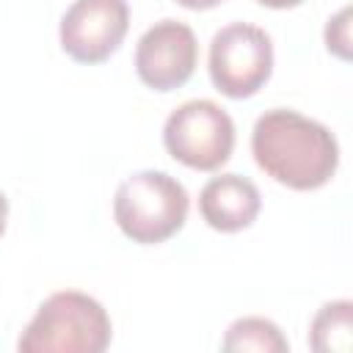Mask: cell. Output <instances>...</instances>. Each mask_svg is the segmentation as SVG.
I'll use <instances>...</instances> for the list:
<instances>
[{
  "mask_svg": "<svg viewBox=\"0 0 353 353\" xmlns=\"http://www.w3.org/2000/svg\"><path fill=\"white\" fill-rule=\"evenodd\" d=\"M251 154L270 179L292 190L323 188L339 165L334 132L292 108H270L256 119Z\"/></svg>",
  "mask_w": 353,
  "mask_h": 353,
  "instance_id": "cell-1",
  "label": "cell"
},
{
  "mask_svg": "<svg viewBox=\"0 0 353 353\" xmlns=\"http://www.w3.org/2000/svg\"><path fill=\"white\" fill-rule=\"evenodd\" d=\"M110 336V317L97 298L61 290L39 303L17 347L22 353H102Z\"/></svg>",
  "mask_w": 353,
  "mask_h": 353,
  "instance_id": "cell-2",
  "label": "cell"
},
{
  "mask_svg": "<svg viewBox=\"0 0 353 353\" xmlns=\"http://www.w3.org/2000/svg\"><path fill=\"white\" fill-rule=\"evenodd\" d=\"M190 196L185 185L165 171H135L113 196V218L124 237L141 245H157L174 237L188 218Z\"/></svg>",
  "mask_w": 353,
  "mask_h": 353,
  "instance_id": "cell-3",
  "label": "cell"
},
{
  "mask_svg": "<svg viewBox=\"0 0 353 353\" xmlns=\"http://www.w3.org/2000/svg\"><path fill=\"white\" fill-rule=\"evenodd\" d=\"M163 143L174 160L196 171H218L234 149V121L212 99H188L163 124Z\"/></svg>",
  "mask_w": 353,
  "mask_h": 353,
  "instance_id": "cell-4",
  "label": "cell"
},
{
  "mask_svg": "<svg viewBox=\"0 0 353 353\" xmlns=\"http://www.w3.org/2000/svg\"><path fill=\"white\" fill-rule=\"evenodd\" d=\"M210 80L229 99L254 97L273 74V41L251 22L223 25L210 41Z\"/></svg>",
  "mask_w": 353,
  "mask_h": 353,
  "instance_id": "cell-5",
  "label": "cell"
},
{
  "mask_svg": "<svg viewBox=\"0 0 353 353\" xmlns=\"http://www.w3.org/2000/svg\"><path fill=\"white\" fill-rule=\"evenodd\" d=\"M127 28V0H74L61 17L58 39L72 61L102 63L121 47Z\"/></svg>",
  "mask_w": 353,
  "mask_h": 353,
  "instance_id": "cell-6",
  "label": "cell"
},
{
  "mask_svg": "<svg viewBox=\"0 0 353 353\" xmlns=\"http://www.w3.org/2000/svg\"><path fill=\"white\" fill-rule=\"evenodd\" d=\"M199 63V41L190 25L160 19L143 30L135 44V72L152 91L182 88Z\"/></svg>",
  "mask_w": 353,
  "mask_h": 353,
  "instance_id": "cell-7",
  "label": "cell"
},
{
  "mask_svg": "<svg viewBox=\"0 0 353 353\" xmlns=\"http://www.w3.org/2000/svg\"><path fill=\"white\" fill-rule=\"evenodd\" d=\"M262 210L259 188L240 174L212 176L199 193V212L215 232H243L248 229Z\"/></svg>",
  "mask_w": 353,
  "mask_h": 353,
  "instance_id": "cell-8",
  "label": "cell"
},
{
  "mask_svg": "<svg viewBox=\"0 0 353 353\" xmlns=\"http://www.w3.org/2000/svg\"><path fill=\"white\" fill-rule=\"evenodd\" d=\"M309 347L317 353H350L353 347V303L347 298L328 301L312 317Z\"/></svg>",
  "mask_w": 353,
  "mask_h": 353,
  "instance_id": "cell-9",
  "label": "cell"
},
{
  "mask_svg": "<svg viewBox=\"0 0 353 353\" xmlns=\"http://www.w3.org/2000/svg\"><path fill=\"white\" fill-rule=\"evenodd\" d=\"M221 347L229 350V353H245V350H254V353H287L290 342H287V336L281 334V328L273 320L248 314V317H237L226 328V336H223Z\"/></svg>",
  "mask_w": 353,
  "mask_h": 353,
  "instance_id": "cell-10",
  "label": "cell"
},
{
  "mask_svg": "<svg viewBox=\"0 0 353 353\" xmlns=\"http://www.w3.org/2000/svg\"><path fill=\"white\" fill-rule=\"evenodd\" d=\"M325 47L342 61H350V6H342L325 25Z\"/></svg>",
  "mask_w": 353,
  "mask_h": 353,
  "instance_id": "cell-11",
  "label": "cell"
},
{
  "mask_svg": "<svg viewBox=\"0 0 353 353\" xmlns=\"http://www.w3.org/2000/svg\"><path fill=\"white\" fill-rule=\"evenodd\" d=\"M174 3H179V6H185V8H190V11H207V8L221 6L223 0H174Z\"/></svg>",
  "mask_w": 353,
  "mask_h": 353,
  "instance_id": "cell-12",
  "label": "cell"
},
{
  "mask_svg": "<svg viewBox=\"0 0 353 353\" xmlns=\"http://www.w3.org/2000/svg\"><path fill=\"white\" fill-rule=\"evenodd\" d=\"M256 3H262V6H268V8H295V6H301L303 0H256Z\"/></svg>",
  "mask_w": 353,
  "mask_h": 353,
  "instance_id": "cell-13",
  "label": "cell"
},
{
  "mask_svg": "<svg viewBox=\"0 0 353 353\" xmlns=\"http://www.w3.org/2000/svg\"><path fill=\"white\" fill-rule=\"evenodd\" d=\"M6 221H8V199L0 193V237L6 232Z\"/></svg>",
  "mask_w": 353,
  "mask_h": 353,
  "instance_id": "cell-14",
  "label": "cell"
}]
</instances>
